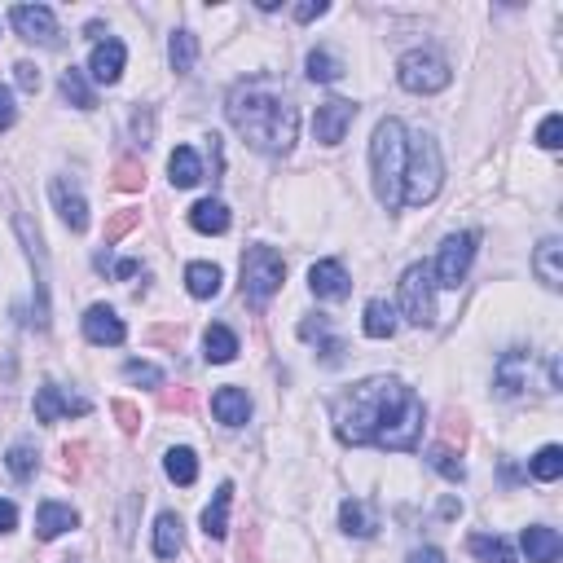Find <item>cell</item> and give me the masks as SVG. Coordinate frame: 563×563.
I'll return each mask as SVG.
<instances>
[{"mask_svg": "<svg viewBox=\"0 0 563 563\" xmlns=\"http://www.w3.org/2000/svg\"><path fill=\"white\" fill-rule=\"evenodd\" d=\"M335 436L344 445H374L414 454L423 436V401L401 379H366L335 405Z\"/></svg>", "mask_w": 563, "mask_h": 563, "instance_id": "cell-1", "label": "cell"}, {"mask_svg": "<svg viewBox=\"0 0 563 563\" xmlns=\"http://www.w3.org/2000/svg\"><path fill=\"white\" fill-rule=\"evenodd\" d=\"M229 124L238 128V137L247 146H256L260 154H286L295 146V132H300V110L286 97V88L273 80H242L229 93Z\"/></svg>", "mask_w": 563, "mask_h": 563, "instance_id": "cell-2", "label": "cell"}, {"mask_svg": "<svg viewBox=\"0 0 563 563\" xmlns=\"http://www.w3.org/2000/svg\"><path fill=\"white\" fill-rule=\"evenodd\" d=\"M374 163V194L383 207H401V176H405V124L401 119H383L370 141Z\"/></svg>", "mask_w": 563, "mask_h": 563, "instance_id": "cell-3", "label": "cell"}, {"mask_svg": "<svg viewBox=\"0 0 563 563\" xmlns=\"http://www.w3.org/2000/svg\"><path fill=\"white\" fill-rule=\"evenodd\" d=\"M440 181H445V168H440V146L427 132L405 141V176H401V203L423 207L440 194Z\"/></svg>", "mask_w": 563, "mask_h": 563, "instance_id": "cell-4", "label": "cell"}, {"mask_svg": "<svg viewBox=\"0 0 563 563\" xmlns=\"http://www.w3.org/2000/svg\"><path fill=\"white\" fill-rule=\"evenodd\" d=\"M282 278H286V264L273 247H251L242 256V295L256 308H264L282 291Z\"/></svg>", "mask_w": 563, "mask_h": 563, "instance_id": "cell-5", "label": "cell"}, {"mask_svg": "<svg viewBox=\"0 0 563 563\" xmlns=\"http://www.w3.org/2000/svg\"><path fill=\"white\" fill-rule=\"evenodd\" d=\"M396 80H401V88H410V93H440V88H449L454 75H449V62L440 53L414 49L396 62Z\"/></svg>", "mask_w": 563, "mask_h": 563, "instance_id": "cell-6", "label": "cell"}, {"mask_svg": "<svg viewBox=\"0 0 563 563\" xmlns=\"http://www.w3.org/2000/svg\"><path fill=\"white\" fill-rule=\"evenodd\" d=\"M401 308L414 326H432L436 322V282L427 264H410L401 278Z\"/></svg>", "mask_w": 563, "mask_h": 563, "instance_id": "cell-7", "label": "cell"}, {"mask_svg": "<svg viewBox=\"0 0 563 563\" xmlns=\"http://www.w3.org/2000/svg\"><path fill=\"white\" fill-rule=\"evenodd\" d=\"M476 234H454L445 238V247H440L436 256V286H449V291H458V282L467 278L471 269V256H476Z\"/></svg>", "mask_w": 563, "mask_h": 563, "instance_id": "cell-8", "label": "cell"}, {"mask_svg": "<svg viewBox=\"0 0 563 563\" xmlns=\"http://www.w3.org/2000/svg\"><path fill=\"white\" fill-rule=\"evenodd\" d=\"M22 242H27V260H31V273H36V326H49V269H44V242L40 234L31 229L27 216H14Z\"/></svg>", "mask_w": 563, "mask_h": 563, "instance_id": "cell-9", "label": "cell"}, {"mask_svg": "<svg viewBox=\"0 0 563 563\" xmlns=\"http://www.w3.org/2000/svg\"><path fill=\"white\" fill-rule=\"evenodd\" d=\"M352 119H357V106L344 102V97H330V102H322V106H317V115H313L317 141H322V146H339V141H344V132L352 128Z\"/></svg>", "mask_w": 563, "mask_h": 563, "instance_id": "cell-10", "label": "cell"}, {"mask_svg": "<svg viewBox=\"0 0 563 563\" xmlns=\"http://www.w3.org/2000/svg\"><path fill=\"white\" fill-rule=\"evenodd\" d=\"M9 22L22 40H36V44H58V18H53L49 5H18L9 9Z\"/></svg>", "mask_w": 563, "mask_h": 563, "instance_id": "cell-11", "label": "cell"}, {"mask_svg": "<svg viewBox=\"0 0 563 563\" xmlns=\"http://www.w3.org/2000/svg\"><path fill=\"white\" fill-rule=\"evenodd\" d=\"M84 335H88V344H97V348H115V344H124V322H119V313L115 308H106V304H93L84 313Z\"/></svg>", "mask_w": 563, "mask_h": 563, "instance_id": "cell-12", "label": "cell"}, {"mask_svg": "<svg viewBox=\"0 0 563 563\" xmlns=\"http://www.w3.org/2000/svg\"><path fill=\"white\" fill-rule=\"evenodd\" d=\"M49 194H53V207H58V216L66 220V229H71V234H84V229H88V203H84V194L75 190L66 176H58V181L49 185Z\"/></svg>", "mask_w": 563, "mask_h": 563, "instance_id": "cell-13", "label": "cell"}, {"mask_svg": "<svg viewBox=\"0 0 563 563\" xmlns=\"http://www.w3.org/2000/svg\"><path fill=\"white\" fill-rule=\"evenodd\" d=\"M308 286H313L317 300H344V295L352 291L348 273L339 260H317L313 269H308Z\"/></svg>", "mask_w": 563, "mask_h": 563, "instance_id": "cell-14", "label": "cell"}, {"mask_svg": "<svg viewBox=\"0 0 563 563\" xmlns=\"http://www.w3.org/2000/svg\"><path fill=\"white\" fill-rule=\"evenodd\" d=\"M62 414H88V401L84 396H66L58 383H44L36 392V423H53Z\"/></svg>", "mask_w": 563, "mask_h": 563, "instance_id": "cell-15", "label": "cell"}, {"mask_svg": "<svg viewBox=\"0 0 563 563\" xmlns=\"http://www.w3.org/2000/svg\"><path fill=\"white\" fill-rule=\"evenodd\" d=\"M124 62H128V49L119 40H102L93 44V58H88V71H93L97 84H115L124 75Z\"/></svg>", "mask_w": 563, "mask_h": 563, "instance_id": "cell-16", "label": "cell"}, {"mask_svg": "<svg viewBox=\"0 0 563 563\" xmlns=\"http://www.w3.org/2000/svg\"><path fill=\"white\" fill-rule=\"evenodd\" d=\"M528 352L524 348H511V352H502V361H498V396H520L528 388Z\"/></svg>", "mask_w": 563, "mask_h": 563, "instance_id": "cell-17", "label": "cell"}, {"mask_svg": "<svg viewBox=\"0 0 563 563\" xmlns=\"http://www.w3.org/2000/svg\"><path fill=\"white\" fill-rule=\"evenodd\" d=\"M75 524H80V515H75L71 506H62V502H40V511H36V533H40V542H53V537L71 533Z\"/></svg>", "mask_w": 563, "mask_h": 563, "instance_id": "cell-18", "label": "cell"}, {"mask_svg": "<svg viewBox=\"0 0 563 563\" xmlns=\"http://www.w3.org/2000/svg\"><path fill=\"white\" fill-rule=\"evenodd\" d=\"M524 550H528V563H555L563 555V542L555 528L546 524H528L524 528Z\"/></svg>", "mask_w": 563, "mask_h": 563, "instance_id": "cell-19", "label": "cell"}, {"mask_svg": "<svg viewBox=\"0 0 563 563\" xmlns=\"http://www.w3.org/2000/svg\"><path fill=\"white\" fill-rule=\"evenodd\" d=\"M212 414H216L225 427H242V423L251 418L247 392H242V388H220V392L212 396Z\"/></svg>", "mask_w": 563, "mask_h": 563, "instance_id": "cell-20", "label": "cell"}, {"mask_svg": "<svg viewBox=\"0 0 563 563\" xmlns=\"http://www.w3.org/2000/svg\"><path fill=\"white\" fill-rule=\"evenodd\" d=\"M559 260H563V242L559 238H546L542 247H537V256H533V273L550 286V291L563 286V264Z\"/></svg>", "mask_w": 563, "mask_h": 563, "instance_id": "cell-21", "label": "cell"}, {"mask_svg": "<svg viewBox=\"0 0 563 563\" xmlns=\"http://www.w3.org/2000/svg\"><path fill=\"white\" fill-rule=\"evenodd\" d=\"M190 225L198 234H225L229 229V207L220 198H203V203L190 207Z\"/></svg>", "mask_w": 563, "mask_h": 563, "instance_id": "cell-22", "label": "cell"}, {"mask_svg": "<svg viewBox=\"0 0 563 563\" xmlns=\"http://www.w3.org/2000/svg\"><path fill=\"white\" fill-rule=\"evenodd\" d=\"M229 502H234V484H220L212 506L203 511V533L212 537V542H220V537L229 533Z\"/></svg>", "mask_w": 563, "mask_h": 563, "instance_id": "cell-23", "label": "cell"}, {"mask_svg": "<svg viewBox=\"0 0 563 563\" xmlns=\"http://www.w3.org/2000/svg\"><path fill=\"white\" fill-rule=\"evenodd\" d=\"M185 546V533H181V520H176L172 511L159 515V524H154V555L159 559H176Z\"/></svg>", "mask_w": 563, "mask_h": 563, "instance_id": "cell-24", "label": "cell"}, {"mask_svg": "<svg viewBox=\"0 0 563 563\" xmlns=\"http://www.w3.org/2000/svg\"><path fill=\"white\" fill-rule=\"evenodd\" d=\"M168 172H172V185H176V190H190V185L203 181V163H198V154H194L190 146H176V150H172Z\"/></svg>", "mask_w": 563, "mask_h": 563, "instance_id": "cell-25", "label": "cell"}, {"mask_svg": "<svg viewBox=\"0 0 563 563\" xmlns=\"http://www.w3.org/2000/svg\"><path fill=\"white\" fill-rule=\"evenodd\" d=\"M203 348H207V361H212V366H225V361L238 357V335L229 326H212L203 335Z\"/></svg>", "mask_w": 563, "mask_h": 563, "instance_id": "cell-26", "label": "cell"}, {"mask_svg": "<svg viewBox=\"0 0 563 563\" xmlns=\"http://www.w3.org/2000/svg\"><path fill=\"white\" fill-rule=\"evenodd\" d=\"M163 471H168L172 484H181V489H190V484L198 480V458L194 449H168V458H163Z\"/></svg>", "mask_w": 563, "mask_h": 563, "instance_id": "cell-27", "label": "cell"}, {"mask_svg": "<svg viewBox=\"0 0 563 563\" xmlns=\"http://www.w3.org/2000/svg\"><path fill=\"white\" fill-rule=\"evenodd\" d=\"M185 286H190L194 300H212V295L220 291V269L216 264H207V260H198V264L185 269Z\"/></svg>", "mask_w": 563, "mask_h": 563, "instance_id": "cell-28", "label": "cell"}, {"mask_svg": "<svg viewBox=\"0 0 563 563\" xmlns=\"http://www.w3.org/2000/svg\"><path fill=\"white\" fill-rule=\"evenodd\" d=\"M339 524H344L352 537H374V528H379V520L370 515V506L357 502V498H348L344 506H339Z\"/></svg>", "mask_w": 563, "mask_h": 563, "instance_id": "cell-29", "label": "cell"}, {"mask_svg": "<svg viewBox=\"0 0 563 563\" xmlns=\"http://www.w3.org/2000/svg\"><path fill=\"white\" fill-rule=\"evenodd\" d=\"M366 335L370 339H392L396 335V308L388 300H370L366 304Z\"/></svg>", "mask_w": 563, "mask_h": 563, "instance_id": "cell-30", "label": "cell"}, {"mask_svg": "<svg viewBox=\"0 0 563 563\" xmlns=\"http://www.w3.org/2000/svg\"><path fill=\"white\" fill-rule=\"evenodd\" d=\"M168 58H172V71L176 75H190L194 62H198V40L190 36V31H176L172 44H168Z\"/></svg>", "mask_w": 563, "mask_h": 563, "instance_id": "cell-31", "label": "cell"}, {"mask_svg": "<svg viewBox=\"0 0 563 563\" xmlns=\"http://www.w3.org/2000/svg\"><path fill=\"white\" fill-rule=\"evenodd\" d=\"M62 97L71 102L75 110H93L97 106V97H93V88H88V80H84V71H62Z\"/></svg>", "mask_w": 563, "mask_h": 563, "instance_id": "cell-32", "label": "cell"}, {"mask_svg": "<svg viewBox=\"0 0 563 563\" xmlns=\"http://www.w3.org/2000/svg\"><path fill=\"white\" fill-rule=\"evenodd\" d=\"M467 546H471V555L484 559V563H515V550L506 546L502 537H484V533H476Z\"/></svg>", "mask_w": 563, "mask_h": 563, "instance_id": "cell-33", "label": "cell"}, {"mask_svg": "<svg viewBox=\"0 0 563 563\" xmlns=\"http://www.w3.org/2000/svg\"><path fill=\"white\" fill-rule=\"evenodd\" d=\"M339 75H344V66L330 58L326 49H313V53H308V80H313V84H335Z\"/></svg>", "mask_w": 563, "mask_h": 563, "instance_id": "cell-34", "label": "cell"}, {"mask_svg": "<svg viewBox=\"0 0 563 563\" xmlns=\"http://www.w3.org/2000/svg\"><path fill=\"white\" fill-rule=\"evenodd\" d=\"M36 449H31V445H14V449H9V454H5V467H9V476H14V480H31V476H36Z\"/></svg>", "mask_w": 563, "mask_h": 563, "instance_id": "cell-35", "label": "cell"}, {"mask_svg": "<svg viewBox=\"0 0 563 563\" xmlns=\"http://www.w3.org/2000/svg\"><path fill=\"white\" fill-rule=\"evenodd\" d=\"M141 185H146V168H141L137 159H119V163H115V190L137 194Z\"/></svg>", "mask_w": 563, "mask_h": 563, "instance_id": "cell-36", "label": "cell"}, {"mask_svg": "<svg viewBox=\"0 0 563 563\" xmlns=\"http://www.w3.org/2000/svg\"><path fill=\"white\" fill-rule=\"evenodd\" d=\"M559 471H563V449L559 445H546L542 454L533 458V476L550 484V480H559Z\"/></svg>", "mask_w": 563, "mask_h": 563, "instance_id": "cell-37", "label": "cell"}, {"mask_svg": "<svg viewBox=\"0 0 563 563\" xmlns=\"http://www.w3.org/2000/svg\"><path fill=\"white\" fill-rule=\"evenodd\" d=\"M427 462H432V467L440 471V476H445V480H462V476H467V471H462V462H458V454H454V449H449V445H436L432 449V454H427Z\"/></svg>", "mask_w": 563, "mask_h": 563, "instance_id": "cell-38", "label": "cell"}, {"mask_svg": "<svg viewBox=\"0 0 563 563\" xmlns=\"http://www.w3.org/2000/svg\"><path fill=\"white\" fill-rule=\"evenodd\" d=\"M124 379H128V383H146V388H163V370H154L150 361H128V366H124Z\"/></svg>", "mask_w": 563, "mask_h": 563, "instance_id": "cell-39", "label": "cell"}, {"mask_svg": "<svg viewBox=\"0 0 563 563\" xmlns=\"http://www.w3.org/2000/svg\"><path fill=\"white\" fill-rule=\"evenodd\" d=\"M110 414L119 418V427H124L128 436H137V432H141V410H137L132 401H115V405H110Z\"/></svg>", "mask_w": 563, "mask_h": 563, "instance_id": "cell-40", "label": "cell"}, {"mask_svg": "<svg viewBox=\"0 0 563 563\" xmlns=\"http://www.w3.org/2000/svg\"><path fill=\"white\" fill-rule=\"evenodd\" d=\"M132 225H141V212H132V207H128V212H119V216H110V225H106V242H119Z\"/></svg>", "mask_w": 563, "mask_h": 563, "instance_id": "cell-41", "label": "cell"}, {"mask_svg": "<svg viewBox=\"0 0 563 563\" xmlns=\"http://www.w3.org/2000/svg\"><path fill=\"white\" fill-rule=\"evenodd\" d=\"M559 132H563L559 115H546V124L537 128V146H542V150H559V146H563V141H559Z\"/></svg>", "mask_w": 563, "mask_h": 563, "instance_id": "cell-42", "label": "cell"}, {"mask_svg": "<svg viewBox=\"0 0 563 563\" xmlns=\"http://www.w3.org/2000/svg\"><path fill=\"white\" fill-rule=\"evenodd\" d=\"M14 119H18V106H14V93H9L5 84H0V132L5 128H14Z\"/></svg>", "mask_w": 563, "mask_h": 563, "instance_id": "cell-43", "label": "cell"}, {"mask_svg": "<svg viewBox=\"0 0 563 563\" xmlns=\"http://www.w3.org/2000/svg\"><path fill=\"white\" fill-rule=\"evenodd\" d=\"M14 71H18V88H22V93H40V71H36V66H31V62H18Z\"/></svg>", "mask_w": 563, "mask_h": 563, "instance_id": "cell-44", "label": "cell"}, {"mask_svg": "<svg viewBox=\"0 0 563 563\" xmlns=\"http://www.w3.org/2000/svg\"><path fill=\"white\" fill-rule=\"evenodd\" d=\"M326 0H304V5H295V18H300V22H313V18H322L326 14Z\"/></svg>", "mask_w": 563, "mask_h": 563, "instance_id": "cell-45", "label": "cell"}, {"mask_svg": "<svg viewBox=\"0 0 563 563\" xmlns=\"http://www.w3.org/2000/svg\"><path fill=\"white\" fill-rule=\"evenodd\" d=\"M14 528H18V506L14 502H0V537L14 533Z\"/></svg>", "mask_w": 563, "mask_h": 563, "instance_id": "cell-46", "label": "cell"}, {"mask_svg": "<svg viewBox=\"0 0 563 563\" xmlns=\"http://www.w3.org/2000/svg\"><path fill=\"white\" fill-rule=\"evenodd\" d=\"M132 132H137V146H150V137H154V119H150V115H137V119H132Z\"/></svg>", "mask_w": 563, "mask_h": 563, "instance_id": "cell-47", "label": "cell"}, {"mask_svg": "<svg viewBox=\"0 0 563 563\" xmlns=\"http://www.w3.org/2000/svg\"><path fill=\"white\" fill-rule=\"evenodd\" d=\"M163 405H168V410H194V396L190 392H163Z\"/></svg>", "mask_w": 563, "mask_h": 563, "instance_id": "cell-48", "label": "cell"}, {"mask_svg": "<svg viewBox=\"0 0 563 563\" xmlns=\"http://www.w3.org/2000/svg\"><path fill=\"white\" fill-rule=\"evenodd\" d=\"M410 563H445V555L432 550V546H423V550H414V555H410Z\"/></svg>", "mask_w": 563, "mask_h": 563, "instance_id": "cell-49", "label": "cell"}, {"mask_svg": "<svg viewBox=\"0 0 563 563\" xmlns=\"http://www.w3.org/2000/svg\"><path fill=\"white\" fill-rule=\"evenodd\" d=\"M137 269H141L137 260H119V264H110V273H115V278H137Z\"/></svg>", "mask_w": 563, "mask_h": 563, "instance_id": "cell-50", "label": "cell"}]
</instances>
